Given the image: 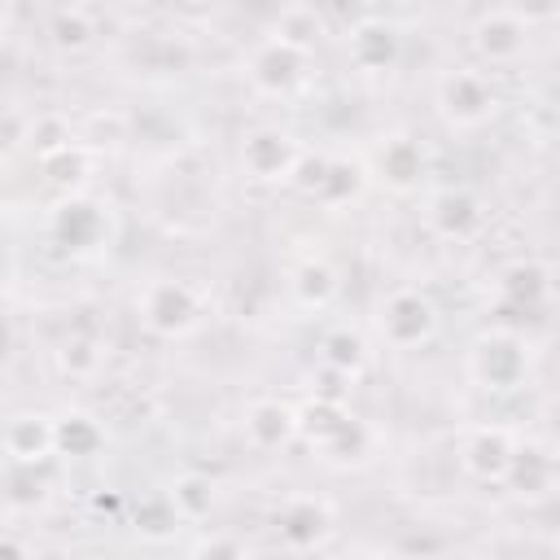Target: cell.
<instances>
[{"instance_id":"e0dca14e","label":"cell","mask_w":560,"mask_h":560,"mask_svg":"<svg viewBox=\"0 0 560 560\" xmlns=\"http://www.w3.org/2000/svg\"><path fill=\"white\" fill-rule=\"evenodd\" d=\"M96 228H101V214H96V206H88V201H70V206L57 210V232H61V241L88 245V241L96 236Z\"/></svg>"},{"instance_id":"8fae6325","label":"cell","mask_w":560,"mask_h":560,"mask_svg":"<svg viewBox=\"0 0 560 560\" xmlns=\"http://www.w3.org/2000/svg\"><path fill=\"white\" fill-rule=\"evenodd\" d=\"M319 31H324V18H319L311 4H289V9L276 18L271 39H280V44H289V48L306 52V48H311V39H315Z\"/></svg>"},{"instance_id":"44dd1931","label":"cell","mask_w":560,"mask_h":560,"mask_svg":"<svg viewBox=\"0 0 560 560\" xmlns=\"http://www.w3.org/2000/svg\"><path fill=\"white\" fill-rule=\"evenodd\" d=\"M298 289H302L306 302H324V298L332 293V271H328L324 262H306L302 276H298Z\"/></svg>"},{"instance_id":"5bb4252c","label":"cell","mask_w":560,"mask_h":560,"mask_svg":"<svg viewBox=\"0 0 560 560\" xmlns=\"http://www.w3.org/2000/svg\"><path fill=\"white\" fill-rule=\"evenodd\" d=\"M547 289H551V280H547V267H538V262H512L503 271V298H512L521 306L542 302Z\"/></svg>"},{"instance_id":"3957f363","label":"cell","mask_w":560,"mask_h":560,"mask_svg":"<svg viewBox=\"0 0 560 560\" xmlns=\"http://www.w3.org/2000/svg\"><path fill=\"white\" fill-rule=\"evenodd\" d=\"M381 332H385L394 346H416V341H424V337L433 332V306H429L420 293L402 289V293H394V298L381 306Z\"/></svg>"},{"instance_id":"d6986e66","label":"cell","mask_w":560,"mask_h":560,"mask_svg":"<svg viewBox=\"0 0 560 560\" xmlns=\"http://www.w3.org/2000/svg\"><path fill=\"white\" fill-rule=\"evenodd\" d=\"M508 472L525 486V494H542L551 486V455L547 451H516Z\"/></svg>"},{"instance_id":"7a4b0ae2","label":"cell","mask_w":560,"mask_h":560,"mask_svg":"<svg viewBox=\"0 0 560 560\" xmlns=\"http://www.w3.org/2000/svg\"><path fill=\"white\" fill-rule=\"evenodd\" d=\"M525 35H529V18L521 9H490L477 18L472 26V44L486 61L494 66H508L525 52Z\"/></svg>"},{"instance_id":"4fadbf2b","label":"cell","mask_w":560,"mask_h":560,"mask_svg":"<svg viewBox=\"0 0 560 560\" xmlns=\"http://www.w3.org/2000/svg\"><path fill=\"white\" fill-rule=\"evenodd\" d=\"M4 446L18 455V459H39L48 446H52V424L44 416H18L4 433Z\"/></svg>"},{"instance_id":"ffe728a7","label":"cell","mask_w":560,"mask_h":560,"mask_svg":"<svg viewBox=\"0 0 560 560\" xmlns=\"http://www.w3.org/2000/svg\"><path fill=\"white\" fill-rule=\"evenodd\" d=\"M52 35H57V44H83L88 35H92V26H88V13L83 9H57L52 13Z\"/></svg>"},{"instance_id":"6da1fadb","label":"cell","mask_w":560,"mask_h":560,"mask_svg":"<svg viewBox=\"0 0 560 560\" xmlns=\"http://www.w3.org/2000/svg\"><path fill=\"white\" fill-rule=\"evenodd\" d=\"M438 101L455 127H481L499 105V96L481 70H451L438 88Z\"/></svg>"},{"instance_id":"9a60e30c","label":"cell","mask_w":560,"mask_h":560,"mask_svg":"<svg viewBox=\"0 0 560 560\" xmlns=\"http://www.w3.org/2000/svg\"><path fill=\"white\" fill-rule=\"evenodd\" d=\"M381 171H385V179L398 184V188L416 184V175H420V149H416L411 140H389V144L381 149Z\"/></svg>"},{"instance_id":"52a82bcc","label":"cell","mask_w":560,"mask_h":560,"mask_svg":"<svg viewBox=\"0 0 560 560\" xmlns=\"http://www.w3.org/2000/svg\"><path fill=\"white\" fill-rule=\"evenodd\" d=\"M144 319L158 332H184L197 319V302L179 280H162L144 293Z\"/></svg>"},{"instance_id":"30bf717a","label":"cell","mask_w":560,"mask_h":560,"mask_svg":"<svg viewBox=\"0 0 560 560\" xmlns=\"http://www.w3.org/2000/svg\"><path fill=\"white\" fill-rule=\"evenodd\" d=\"M280 534L293 542V547H311L328 534V508L319 499H293L280 516Z\"/></svg>"},{"instance_id":"277c9868","label":"cell","mask_w":560,"mask_h":560,"mask_svg":"<svg viewBox=\"0 0 560 560\" xmlns=\"http://www.w3.org/2000/svg\"><path fill=\"white\" fill-rule=\"evenodd\" d=\"M241 162L254 179H284L298 166V144L284 131H254V136H245Z\"/></svg>"},{"instance_id":"ac0fdd59","label":"cell","mask_w":560,"mask_h":560,"mask_svg":"<svg viewBox=\"0 0 560 560\" xmlns=\"http://www.w3.org/2000/svg\"><path fill=\"white\" fill-rule=\"evenodd\" d=\"M96 442H101V429L88 416H66L52 424V446H61L70 455H88V451H96Z\"/></svg>"},{"instance_id":"8992f818","label":"cell","mask_w":560,"mask_h":560,"mask_svg":"<svg viewBox=\"0 0 560 560\" xmlns=\"http://www.w3.org/2000/svg\"><path fill=\"white\" fill-rule=\"evenodd\" d=\"M302 61H306V52H298V48H289V44H280V39H267V44L254 52V61H249V79H254L262 92L280 96V92H289V88L302 79Z\"/></svg>"},{"instance_id":"2e32d148","label":"cell","mask_w":560,"mask_h":560,"mask_svg":"<svg viewBox=\"0 0 560 560\" xmlns=\"http://www.w3.org/2000/svg\"><path fill=\"white\" fill-rule=\"evenodd\" d=\"M433 219L442 223V232L464 236L481 214H477V201H472L468 192H442V197H438V206H433Z\"/></svg>"},{"instance_id":"ba28073f","label":"cell","mask_w":560,"mask_h":560,"mask_svg":"<svg viewBox=\"0 0 560 560\" xmlns=\"http://www.w3.org/2000/svg\"><path fill=\"white\" fill-rule=\"evenodd\" d=\"M472 368H477V376H481L486 385L508 389V385H516V381H521V372H525V354H521V346H516V341L494 337V341H481V346H477Z\"/></svg>"},{"instance_id":"7402d4cb","label":"cell","mask_w":560,"mask_h":560,"mask_svg":"<svg viewBox=\"0 0 560 560\" xmlns=\"http://www.w3.org/2000/svg\"><path fill=\"white\" fill-rule=\"evenodd\" d=\"M171 503H175V508L184 503V512H188V516H201V512L210 508V486H206L201 477H184V481H179V490L171 494Z\"/></svg>"},{"instance_id":"9c48e42d","label":"cell","mask_w":560,"mask_h":560,"mask_svg":"<svg viewBox=\"0 0 560 560\" xmlns=\"http://www.w3.org/2000/svg\"><path fill=\"white\" fill-rule=\"evenodd\" d=\"M350 57L359 70H385L398 57V31L389 22H359L350 31Z\"/></svg>"},{"instance_id":"603a6c76","label":"cell","mask_w":560,"mask_h":560,"mask_svg":"<svg viewBox=\"0 0 560 560\" xmlns=\"http://www.w3.org/2000/svg\"><path fill=\"white\" fill-rule=\"evenodd\" d=\"M324 350H328V363H332V368H354V363L363 359V341H359V337H350V332L328 337V341H324Z\"/></svg>"},{"instance_id":"5b68a950","label":"cell","mask_w":560,"mask_h":560,"mask_svg":"<svg viewBox=\"0 0 560 560\" xmlns=\"http://www.w3.org/2000/svg\"><path fill=\"white\" fill-rule=\"evenodd\" d=\"M512 455H516V442H512V433L499 429V424H481V429H472L468 442H464V464H468V472L481 477V481L508 477Z\"/></svg>"},{"instance_id":"7c38bea8","label":"cell","mask_w":560,"mask_h":560,"mask_svg":"<svg viewBox=\"0 0 560 560\" xmlns=\"http://www.w3.org/2000/svg\"><path fill=\"white\" fill-rule=\"evenodd\" d=\"M245 429H249V438H254L258 446H280V442L298 429V416H293L289 407H280V402H258V407L249 411Z\"/></svg>"}]
</instances>
